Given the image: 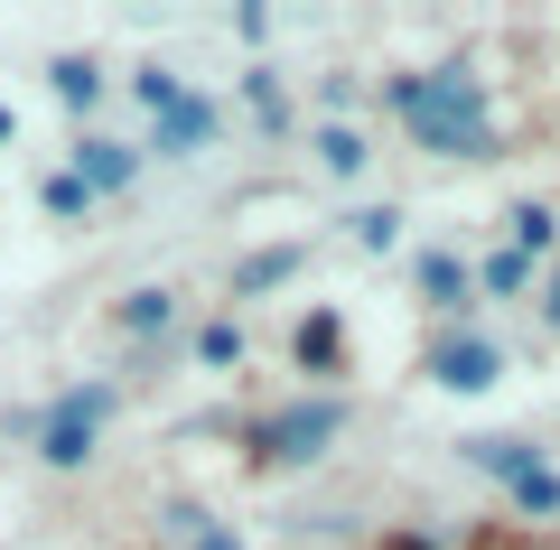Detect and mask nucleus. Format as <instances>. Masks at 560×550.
<instances>
[{"label":"nucleus","instance_id":"5","mask_svg":"<svg viewBox=\"0 0 560 550\" xmlns=\"http://www.w3.org/2000/svg\"><path fill=\"white\" fill-rule=\"evenodd\" d=\"M131 177H140L131 140H75V187H84V197H121Z\"/></svg>","mask_w":560,"mask_h":550},{"label":"nucleus","instance_id":"16","mask_svg":"<svg viewBox=\"0 0 560 550\" xmlns=\"http://www.w3.org/2000/svg\"><path fill=\"white\" fill-rule=\"evenodd\" d=\"M477 280H486V290H504V299H514L523 280H533V261H523L514 243H504V253H486V271H477Z\"/></svg>","mask_w":560,"mask_h":550},{"label":"nucleus","instance_id":"11","mask_svg":"<svg viewBox=\"0 0 560 550\" xmlns=\"http://www.w3.org/2000/svg\"><path fill=\"white\" fill-rule=\"evenodd\" d=\"M504 224H514V253H523V261H533V253H551V243H560V215H551L541 197H523V206H514Z\"/></svg>","mask_w":560,"mask_h":550},{"label":"nucleus","instance_id":"19","mask_svg":"<svg viewBox=\"0 0 560 550\" xmlns=\"http://www.w3.org/2000/svg\"><path fill=\"white\" fill-rule=\"evenodd\" d=\"M514 504H523V513H560V476H523Z\"/></svg>","mask_w":560,"mask_h":550},{"label":"nucleus","instance_id":"4","mask_svg":"<svg viewBox=\"0 0 560 550\" xmlns=\"http://www.w3.org/2000/svg\"><path fill=\"white\" fill-rule=\"evenodd\" d=\"M103 411H113V393H103V383H94V393H66L57 411L38 420V457H47V467H84V457H94Z\"/></svg>","mask_w":560,"mask_h":550},{"label":"nucleus","instance_id":"22","mask_svg":"<svg viewBox=\"0 0 560 550\" xmlns=\"http://www.w3.org/2000/svg\"><path fill=\"white\" fill-rule=\"evenodd\" d=\"M541 327L560 336V261H551V271H541Z\"/></svg>","mask_w":560,"mask_h":550},{"label":"nucleus","instance_id":"14","mask_svg":"<svg viewBox=\"0 0 560 550\" xmlns=\"http://www.w3.org/2000/svg\"><path fill=\"white\" fill-rule=\"evenodd\" d=\"M290 271H300V243H280V253H253V261L234 271V290L253 299V290H271V280H290Z\"/></svg>","mask_w":560,"mask_h":550},{"label":"nucleus","instance_id":"7","mask_svg":"<svg viewBox=\"0 0 560 550\" xmlns=\"http://www.w3.org/2000/svg\"><path fill=\"white\" fill-rule=\"evenodd\" d=\"M206 140H215V103H206V94H178V103L160 113V131H150V150H160V159H197Z\"/></svg>","mask_w":560,"mask_h":550},{"label":"nucleus","instance_id":"9","mask_svg":"<svg viewBox=\"0 0 560 550\" xmlns=\"http://www.w3.org/2000/svg\"><path fill=\"white\" fill-rule=\"evenodd\" d=\"M467 467H486V476H504V485H523V476H541V457H533V438H467Z\"/></svg>","mask_w":560,"mask_h":550},{"label":"nucleus","instance_id":"21","mask_svg":"<svg viewBox=\"0 0 560 550\" xmlns=\"http://www.w3.org/2000/svg\"><path fill=\"white\" fill-rule=\"evenodd\" d=\"M187 550H243V541H234V531H224V523H215V513H206V523H197V531H187Z\"/></svg>","mask_w":560,"mask_h":550},{"label":"nucleus","instance_id":"1","mask_svg":"<svg viewBox=\"0 0 560 550\" xmlns=\"http://www.w3.org/2000/svg\"><path fill=\"white\" fill-rule=\"evenodd\" d=\"M383 103L401 113V131L430 159H495V103L467 66H430V75H393Z\"/></svg>","mask_w":560,"mask_h":550},{"label":"nucleus","instance_id":"3","mask_svg":"<svg viewBox=\"0 0 560 550\" xmlns=\"http://www.w3.org/2000/svg\"><path fill=\"white\" fill-rule=\"evenodd\" d=\"M420 374L440 383V393H495V383H504V346L458 327V336H440V346L420 354Z\"/></svg>","mask_w":560,"mask_h":550},{"label":"nucleus","instance_id":"23","mask_svg":"<svg viewBox=\"0 0 560 550\" xmlns=\"http://www.w3.org/2000/svg\"><path fill=\"white\" fill-rule=\"evenodd\" d=\"M0 140H10V103H0Z\"/></svg>","mask_w":560,"mask_h":550},{"label":"nucleus","instance_id":"2","mask_svg":"<svg viewBox=\"0 0 560 550\" xmlns=\"http://www.w3.org/2000/svg\"><path fill=\"white\" fill-rule=\"evenodd\" d=\"M337 438H346V401H337V393L280 401V411H261V420H253V467L300 476V467H318V457L337 448Z\"/></svg>","mask_w":560,"mask_h":550},{"label":"nucleus","instance_id":"12","mask_svg":"<svg viewBox=\"0 0 560 550\" xmlns=\"http://www.w3.org/2000/svg\"><path fill=\"white\" fill-rule=\"evenodd\" d=\"M168 317H178V290H131L121 299V336H160Z\"/></svg>","mask_w":560,"mask_h":550},{"label":"nucleus","instance_id":"17","mask_svg":"<svg viewBox=\"0 0 560 550\" xmlns=\"http://www.w3.org/2000/svg\"><path fill=\"white\" fill-rule=\"evenodd\" d=\"M355 243H364V253H393V243H401V215H393V206H364V215H355Z\"/></svg>","mask_w":560,"mask_h":550},{"label":"nucleus","instance_id":"6","mask_svg":"<svg viewBox=\"0 0 560 550\" xmlns=\"http://www.w3.org/2000/svg\"><path fill=\"white\" fill-rule=\"evenodd\" d=\"M411 290H420V308H440V317H458L467 299H477V271H467L458 253H420V261H411Z\"/></svg>","mask_w":560,"mask_h":550},{"label":"nucleus","instance_id":"13","mask_svg":"<svg viewBox=\"0 0 560 550\" xmlns=\"http://www.w3.org/2000/svg\"><path fill=\"white\" fill-rule=\"evenodd\" d=\"M47 75H57V103H75V113H84V103H103V66L94 57H57Z\"/></svg>","mask_w":560,"mask_h":550},{"label":"nucleus","instance_id":"20","mask_svg":"<svg viewBox=\"0 0 560 550\" xmlns=\"http://www.w3.org/2000/svg\"><path fill=\"white\" fill-rule=\"evenodd\" d=\"M197 346H206V364H234V354H243V336H234V327H206Z\"/></svg>","mask_w":560,"mask_h":550},{"label":"nucleus","instance_id":"10","mask_svg":"<svg viewBox=\"0 0 560 550\" xmlns=\"http://www.w3.org/2000/svg\"><path fill=\"white\" fill-rule=\"evenodd\" d=\"M364 159H374V150H364L355 121H327V131H318V168L327 177H364Z\"/></svg>","mask_w":560,"mask_h":550},{"label":"nucleus","instance_id":"18","mask_svg":"<svg viewBox=\"0 0 560 550\" xmlns=\"http://www.w3.org/2000/svg\"><path fill=\"white\" fill-rule=\"evenodd\" d=\"M131 84H140V103H150V113H168V103H178V94H187V84H178V75H168V66H140V75H131Z\"/></svg>","mask_w":560,"mask_h":550},{"label":"nucleus","instance_id":"15","mask_svg":"<svg viewBox=\"0 0 560 550\" xmlns=\"http://www.w3.org/2000/svg\"><path fill=\"white\" fill-rule=\"evenodd\" d=\"M38 206H47V215H84L94 197L75 187V168H57V177H38Z\"/></svg>","mask_w":560,"mask_h":550},{"label":"nucleus","instance_id":"8","mask_svg":"<svg viewBox=\"0 0 560 550\" xmlns=\"http://www.w3.org/2000/svg\"><path fill=\"white\" fill-rule=\"evenodd\" d=\"M290 354H300L308 374H337V354H346V317L337 308H308L300 336H290Z\"/></svg>","mask_w":560,"mask_h":550}]
</instances>
